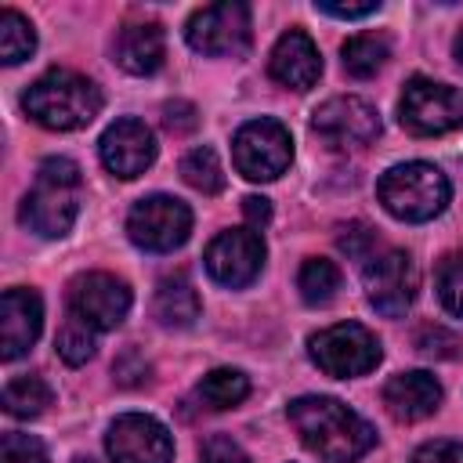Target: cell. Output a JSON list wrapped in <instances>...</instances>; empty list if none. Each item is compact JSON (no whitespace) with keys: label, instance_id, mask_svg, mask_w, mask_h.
<instances>
[{"label":"cell","instance_id":"6da1fadb","mask_svg":"<svg viewBox=\"0 0 463 463\" xmlns=\"http://www.w3.org/2000/svg\"><path fill=\"white\" fill-rule=\"evenodd\" d=\"M297 438L326 463H354L376 445V430L336 398L304 394L286 409Z\"/></svg>","mask_w":463,"mask_h":463},{"label":"cell","instance_id":"7a4b0ae2","mask_svg":"<svg viewBox=\"0 0 463 463\" xmlns=\"http://www.w3.org/2000/svg\"><path fill=\"white\" fill-rule=\"evenodd\" d=\"M80 188H83V177H80V166L72 159H65V156L43 159L33 188L22 199L18 221L29 232L47 235V239L65 235L80 213Z\"/></svg>","mask_w":463,"mask_h":463},{"label":"cell","instance_id":"3957f363","mask_svg":"<svg viewBox=\"0 0 463 463\" xmlns=\"http://www.w3.org/2000/svg\"><path fill=\"white\" fill-rule=\"evenodd\" d=\"M22 109L47 130H80L101 112V90L72 69H51L29 83Z\"/></svg>","mask_w":463,"mask_h":463},{"label":"cell","instance_id":"277c9868","mask_svg":"<svg viewBox=\"0 0 463 463\" xmlns=\"http://www.w3.org/2000/svg\"><path fill=\"white\" fill-rule=\"evenodd\" d=\"M383 210L398 221H430L445 210L452 188L434 163H398L376 181Z\"/></svg>","mask_w":463,"mask_h":463},{"label":"cell","instance_id":"5b68a950","mask_svg":"<svg viewBox=\"0 0 463 463\" xmlns=\"http://www.w3.org/2000/svg\"><path fill=\"white\" fill-rule=\"evenodd\" d=\"M398 119L409 134H420V137L459 130L463 127V90L427 80V76H412L398 98Z\"/></svg>","mask_w":463,"mask_h":463},{"label":"cell","instance_id":"8992f818","mask_svg":"<svg viewBox=\"0 0 463 463\" xmlns=\"http://www.w3.org/2000/svg\"><path fill=\"white\" fill-rule=\"evenodd\" d=\"M311 362L329 376H365L380 362V340L362 322H336L307 340Z\"/></svg>","mask_w":463,"mask_h":463},{"label":"cell","instance_id":"52a82bcc","mask_svg":"<svg viewBox=\"0 0 463 463\" xmlns=\"http://www.w3.org/2000/svg\"><path fill=\"white\" fill-rule=\"evenodd\" d=\"M232 156H235V170L250 181H275L279 174H286L289 159H293V137L279 119H250L235 130L232 141Z\"/></svg>","mask_w":463,"mask_h":463},{"label":"cell","instance_id":"ba28073f","mask_svg":"<svg viewBox=\"0 0 463 463\" xmlns=\"http://www.w3.org/2000/svg\"><path fill=\"white\" fill-rule=\"evenodd\" d=\"M192 232V210L174 195H148L127 217V235L148 253L177 250Z\"/></svg>","mask_w":463,"mask_h":463},{"label":"cell","instance_id":"9c48e42d","mask_svg":"<svg viewBox=\"0 0 463 463\" xmlns=\"http://www.w3.org/2000/svg\"><path fill=\"white\" fill-rule=\"evenodd\" d=\"M311 130H315V137L326 148L351 152V148H365L369 141H376L380 116H376V109L369 101L351 98V94H340V98H329L326 105L315 109Z\"/></svg>","mask_w":463,"mask_h":463},{"label":"cell","instance_id":"30bf717a","mask_svg":"<svg viewBox=\"0 0 463 463\" xmlns=\"http://www.w3.org/2000/svg\"><path fill=\"white\" fill-rule=\"evenodd\" d=\"M184 36L199 54L235 58V54H242L250 47V7L246 4H232V0L199 7L188 18Z\"/></svg>","mask_w":463,"mask_h":463},{"label":"cell","instance_id":"8fae6325","mask_svg":"<svg viewBox=\"0 0 463 463\" xmlns=\"http://www.w3.org/2000/svg\"><path fill=\"white\" fill-rule=\"evenodd\" d=\"M130 311V286L109 271H87L69 282V315L90 329H116Z\"/></svg>","mask_w":463,"mask_h":463},{"label":"cell","instance_id":"7c38bea8","mask_svg":"<svg viewBox=\"0 0 463 463\" xmlns=\"http://www.w3.org/2000/svg\"><path fill=\"white\" fill-rule=\"evenodd\" d=\"M362 279H365V297L380 315L398 318V315L409 311V304L416 297V268H412L409 253L376 250L362 264Z\"/></svg>","mask_w":463,"mask_h":463},{"label":"cell","instance_id":"4fadbf2b","mask_svg":"<svg viewBox=\"0 0 463 463\" xmlns=\"http://www.w3.org/2000/svg\"><path fill=\"white\" fill-rule=\"evenodd\" d=\"M105 449L112 463H170L174 459V438L170 430L145 416V412H123L112 420Z\"/></svg>","mask_w":463,"mask_h":463},{"label":"cell","instance_id":"5bb4252c","mask_svg":"<svg viewBox=\"0 0 463 463\" xmlns=\"http://www.w3.org/2000/svg\"><path fill=\"white\" fill-rule=\"evenodd\" d=\"M264 264V239L257 228H228L206 246V271L221 286H250Z\"/></svg>","mask_w":463,"mask_h":463},{"label":"cell","instance_id":"9a60e30c","mask_svg":"<svg viewBox=\"0 0 463 463\" xmlns=\"http://www.w3.org/2000/svg\"><path fill=\"white\" fill-rule=\"evenodd\" d=\"M98 152H101V163H105V170H112L116 177H137V174H145L148 166H152V159H156V137H152V130L141 123V119H116L105 134H101V141H98Z\"/></svg>","mask_w":463,"mask_h":463},{"label":"cell","instance_id":"2e32d148","mask_svg":"<svg viewBox=\"0 0 463 463\" xmlns=\"http://www.w3.org/2000/svg\"><path fill=\"white\" fill-rule=\"evenodd\" d=\"M40 326H43V304H40V297L33 289H22V286L7 289L4 300H0V347H4L0 354L7 362L22 358L36 344Z\"/></svg>","mask_w":463,"mask_h":463},{"label":"cell","instance_id":"e0dca14e","mask_svg":"<svg viewBox=\"0 0 463 463\" xmlns=\"http://www.w3.org/2000/svg\"><path fill=\"white\" fill-rule=\"evenodd\" d=\"M268 72L275 83L289 87V90H311L322 76V58L318 47L311 43V36L304 29H289L279 36V43L271 47L268 58Z\"/></svg>","mask_w":463,"mask_h":463},{"label":"cell","instance_id":"ac0fdd59","mask_svg":"<svg viewBox=\"0 0 463 463\" xmlns=\"http://www.w3.org/2000/svg\"><path fill=\"white\" fill-rule=\"evenodd\" d=\"M166 54V40H163V25L148 22V18H134L123 22L116 33V61L119 69H127L130 76H152L163 65Z\"/></svg>","mask_w":463,"mask_h":463},{"label":"cell","instance_id":"d6986e66","mask_svg":"<svg viewBox=\"0 0 463 463\" xmlns=\"http://www.w3.org/2000/svg\"><path fill=\"white\" fill-rule=\"evenodd\" d=\"M383 405L394 420L402 423H416L423 416H430L438 405H441V383L416 369V373H398L383 383Z\"/></svg>","mask_w":463,"mask_h":463},{"label":"cell","instance_id":"ffe728a7","mask_svg":"<svg viewBox=\"0 0 463 463\" xmlns=\"http://www.w3.org/2000/svg\"><path fill=\"white\" fill-rule=\"evenodd\" d=\"M152 315L163 322V326H192L199 318V293L192 289V282L184 275H166L159 286H156V297H152Z\"/></svg>","mask_w":463,"mask_h":463},{"label":"cell","instance_id":"44dd1931","mask_svg":"<svg viewBox=\"0 0 463 463\" xmlns=\"http://www.w3.org/2000/svg\"><path fill=\"white\" fill-rule=\"evenodd\" d=\"M340 54H344V72H347V76L369 80V76H376V72L383 69L391 47H387V40L376 36V33H358V36H351V40L340 47Z\"/></svg>","mask_w":463,"mask_h":463},{"label":"cell","instance_id":"7402d4cb","mask_svg":"<svg viewBox=\"0 0 463 463\" xmlns=\"http://www.w3.org/2000/svg\"><path fill=\"white\" fill-rule=\"evenodd\" d=\"M47 405H51V387H47L43 376L25 373V376L7 380V387H4V409H7L11 416L33 420V416H40Z\"/></svg>","mask_w":463,"mask_h":463},{"label":"cell","instance_id":"603a6c76","mask_svg":"<svg viewBox=\"0 0 463 463\" xmlns=\"http://www.w3.org/2000/svg\"><path fill=\"white\" fill-rule=\"evenodd\" d=\"M297 289L307 304H329L340 289V268L326 257H307L297 275Z\"/></svg>","mask_w":463,"mask_h":463},{"label":"cell","instance_id":"cb8c5ba5","mask_svg":"<svg viewBox=\"0 0 463 463\" xmlns=\"http://www.w3.org/2000/svg\"><path fill=\"white\" fill-rule=\"evenodd\" d=\"M36 51V33L29 25V18H22L14 7L0 11V61L4 65H18Z\"/></svg>","mask_w":463,"mask_h":463},{"label":"cell","instance_id":"d4e9b609","mask_svg":"<svg viewBox=\"0 0 463 463\" xmlns=\"http://www.w3.org/2000/svg\"><path fill=\"white\" fill-rule=\"evenodd\" d=\"M246 394H250V380H246L239 369H213V373H206L203 383H199V398H203L210 409H232V405H239Z\"/></svg>","mask_w":463,"mask_h":463},{"label":"cell","instance_id":"484cf974","mask_svg":"<svg viewBox=\"0 0 463 463\" xmlns=\"http://www.w3.org/2000/svg\"><path fill=\"white\" fill-rule=\"evenodd\" d=\"M181 177L195 188V192H203V195H217L221 188H224V170H221V159H217V152L213 148H192L184 159H181Z\"/></svg>","mask_w":463,"mask_h":463},{"label":"cell","instance_id":"4316f807","mask_svg":"<svg viewBox=\"0 0 463 463\" xmlns=\"http://www.w3.org/2000/svg\"><path fill=\"white\" fill-rule=\"evenodd\" d=\"M434 282H438V297L441 304L463 318V250L456 253H445L438 260V271H434Z\"/></svg>","mask_w":463,"mask_h":463},{"label":"cell","instance_id":"83f0119b","mask_svg":"<svg viewBox=\"0 0 463 463\" xmlns=\"http://www.w3.org/2000/svg\"><path fill=\"white\" fill-rule=\"evenodd\" d=\"M94 333L98 329H90L87 322H80L76 315H69L65 326H61V333H58V340H54V347H58V354L69 365H83L94 354Z\"/></svg>","mask_w":463,"mask_h":463},{"label":"cell","instance_id":"f1b7e54d","mask_svg":"<svg viewBox=\"0 0 463 463\" xmlns=\"http://www.w3.org/2000/svg\"><path fill=\"white\" fill-rule=\"evenodd\" d=\"M0 463H47V449L33 434L7 430L0 441Z\"/></svg>","mask_w":463,"mask_h":463},{"label":"cell","instance_id":"f546056e","mask_svg":"<svg viewBox=\"0 0 463 463\" xmlns=\"http://www.w3.org/2000/svg\"><path fill=\"white\" fill-rule=\"evenodd\" d=\"M416 347H420V354H427V358H456V354H459V336L449 333L445 326L427 322V326L416 329Z\"/></svg>","mask_w":463,"mask_h":463},{"label":"cell","instance_id":"4dcf8cb0","mask_svg":"<svg viewBox=\"0 0 463 463\" xmlns=\"http://www.w3.org/2000/svg\"><path fill=\"white\" fill-rule=\"evenodd\" d=\"M340 250L347 257H354L358 264H365L373 253H376V232L365 228V224H347L344 235H340Z\"/></svg>","mask_w":463,"mask_h":463},{"label":"cell","instance_id":"1f68e13d","mask_svg":"<svg viewBox=\"0 0 463 463\" xmlns=\"http://www.w3.org/2000/svg\"><path fill=\"white\" fill-rule=\"evenodd\" d=\"M199 463H246V452L239 449V441H232L224 434H213V438L203 441Z\"/></svg>","mask_w":463,"mask_h":463},{"label":"cell","instance_id":"d6a6232c","mask_svg":"<svg viewBox=\"0 0 463 463\" xmlns=\"http://www.w3.org/2000/svg\"><path fill=\"white\" fill-rule=\"evenodd\" d=\"M412 463H463V441H427L412 452Z\"/></svg>","mask_w":463,"mask_h":463},{"label":"cell","instance_id":"836d02e7","mask_svg":"<svg viewBox=\"0 0 463 463\" xmlns=\"http://www.w3.org/2000/svg\"><path fill=\"white\" fill-rule=\"evenodd\" d=\"M112 373H116V380L119 383H127V387H134V383H141L145 376H148V362L130 347V351H123L119 358H116V365H112Z\"/></svg>","mask_w":463,"mask_h":463},{"label":"cell","instance_id":"e575fe53","mask_svg":"<svg viewBox=\"0 0 463 463\" xmlns=\"http://www.w3.org/2000/svg\"><path fill=\"white\" fill-rule=\"evenodd\" d=\"M163 112H166V116H163V123H166L170 130H177V134L195 127V109H192L188 101H170Z\"/></svg>","mask_w":463,"mask_h":463},{"label":"cell","instance_id":"d590c367","mask_svg":"<svg viewBox=\"0 0 463 463\" xmlns=\"http://www.w3.org/2000/svg\"><path fill=\"white\" fill-rule=\"evenodd\" d=\"M380 4H315V11L322 14H333V18H365L373 14Z\"/></svg>","mask_w":463,"mask_h":463},{"label":"cell","instance_id":"8d00e7d4","mask_svg":"<svg viewBox=\"0 0 463 463\" xmlns=\"http://www.w3.org/2000/svg\"><path fill=\"white\" fill-rule=\"evenodd\" d=\"M242 213H246L250 228H264V224L271 221V203L260 199V195H246V199H242Z\"/></svg>","mask_w":463,"mask_h":463},{"label":"cell","instance_id":"74e56055","mask_svg":"<svg viewBox=\"0 0 463 463\" xmlns=\"http://www.w3.org/2000/svg\"><path fill=\"white\" fill-rule=\"evenodd\" d=\"M452 58H456V65L463 69V29H459L456 40H452Z\"/></svg>","mask_w":463,"mask_h":463},{"label":"cell","instance_id":"f35d334b","mask_svg":"<svg viewBox=\"0 0 463 463\" xmlns=\"http://www.w3.org/2000/svg\"><path fill=\"white\" fill-rule=\"evenodd\" d=\"M72 463H94V459H83V456H80V459H72Z\"/></svg>","mask_w":463,"mask_h":463}]
</instances>
